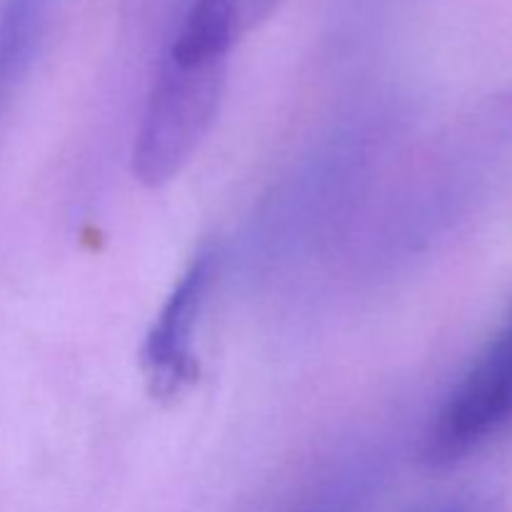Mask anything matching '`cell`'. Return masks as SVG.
Segmentation results:
<instances>
[{
	"mask_svg": "<svg viewBox=\"0 0 512 512\" xmlns=\"http://www.w3.org/2000/svg\"><path fill=\"white\" fill-rule=\"evenodd\" d=\"M238 43L223 8L198 0L160 63L133 148L140 183L173 180L208 135L228 75V55Z\"/></svg>",
	"mask_w": 512,
	"mask_h": 512,
	"instance_id": "obj_1",
	"label": "cell"
},
{
	"mask_svg": "<svg viewBox=\"0 0 512 512\" xmlns=\"http://www.w3.org/2000/svg\"><path fill=\"white\" fill-rule=\"evenodd\" d=\"M228 18L235 40L245 38L265 23L285 0H215Z\"/></svg>",
	"mask_w": 512,
	"mask_h": 512,
	"instance_id": "obj_4",
	"label": "cell"
},
{
	"mask_svg": "<svg viewBox=\"0 0 512 512\" xmlns=\"http://www.w3.org/2000/svg\"><path fill=\"white\" fill-rule=\"evenodd\" d=\"M213 270V250L195 255L145 338L143 370L155 398H175L198 375V360L193 353L195 325L203 313Z\"/></svg>",
	"mask_w": 512,
	"mask_h": 512,
	"instance_id": "obj_3",
	"label": "cell"
},
{
	"mask_svg": "<svg viewBox=\"0 0 512 512\" xmlns=\"http://www.w3.org/2000/svg\"><path fill=\"white\" fill-rule=\"evenodd\" d=\"M512 420V325L495 335L435 413L423 443L430 468L460 463Z\"/></svg>",
	"mask_w": 512,
	"mask_h": 512,
	"instance_id": "obj_2",
	"label": "cell"
}]
</instances>
